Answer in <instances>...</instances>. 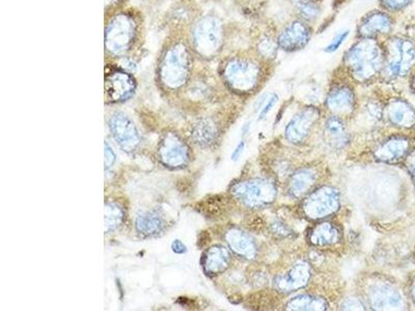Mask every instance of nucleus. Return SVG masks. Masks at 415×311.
Returning a JSON list of instances; mask_svg holds the SVG:
<instances>
[{
    "mask_svg": "<svg viewBox=\"0 0 415 311\" xmlns=\"http://www.w3.org/2000/svg\"><path fill=\"white\" fill-rule=\"evenodd\" d=\"M300 1L317 2L318 0H300Z\"/></svg>",
    "mask_w": 415,
    "mask_h": 311,
    "instance_id": "nucleus-29",
    "label": "nucleus"
},
{
    "mask_svg": "<svg viewBox=\"0 0 415 311\" xmlns=\"http://www.w3.org/2000/svg\"><path fill=\"white\" fill-rule=\"evenodd\" d=\"M171 249H173L174 253H178V255H182V253H185L187 251V247L180 240H176V241L173 242Z\"/></svg>",
    "mask_w": 415,
    "mask_h": 311,
    "instance_id": "nucleus-25",
    "label": "nucleus"
},
{
    "mask_svg": "<svg viewBox=\"0 0 415 311\" xmlns=\"http://www.w3.org/2000/svg\"><path fill=\"white\" fill-rule=\"evenodd\" d=\"M277 101H279V97H277L275 93L270 96L265 106L263 107L262 111H261L260 114H259V121L264 120V118L269 114V112L272 111V108H274L275 104H276Z\"/></svg>",
    "mask_w": 415,
    "mask_h": 311,
    "instance_id": "nucleus-22",
    "label": "nucleus"
},
{
    "mask_svg": "<svg viewBox=\"0 0 415 311\" xmlns=\"http://www.w3.org/2000/svg\"><path fill=\"white\" fill-rule=\"evenodd\" d=\"M393 20L383 11H373L369 14L359 26V34L362 39H373L378 34L391 33Z\"/></svg>",
    "mask_w": 415,
    "mask_h": 311,
    "instance_id": "nucleus-11",
    "label": "nucleus"
},
{
    "mask_svg": "<svg viewBox=\"0 0 415 311\" xmlns=\"http://www.w3.org/2000/svg\"><path fill=\"white\" fill-rule=\"evenodd\" d=\"M245 148V143L244 141H241L239 145L237 146V148L234 150L233 154H231V160L233 161H237L238 159L241 157V155L243 154V151H244Z\"/></svg>",
    "mask_w": 415,
    "mask_h": 311,
    "instance_id": "nucleus-26",
    "label": "nucleus"
},
{
    "mask_svg": "<svg viewBox=\"0 0 415 311\" xmlns=\"http://www.w3.org/2000/svg\"><path fill=\"white\" fill-rule=\"evenodd\" d=\"M408 168H409L410 173H411L412 177H414L415 180V156L411 157V159H410L409 164H408Z\"/></svg>",
    "mask_w": 415,
    "mask_h": 311,
    "instance_id": "nucleus-27",
    "label": "nucleus"
},
{
    "mask_svg": "<svg viewBox=\"0 0 415 311\" xmlns=\"http://www.w3.org/2000/svg\"><path fill=\"white\" fill-rule=\"evenodd\" d=\"M346 63L356 79L368 80L384 67V51L373 39H362L346 54Z\"/></svg>",
    "mask_w": 415,
    "mask_h": 311,
    "instance_id": "nucleus-4",
    "label": "nucleus"
},
{
    "mask_svg": "<svg viewBox=\"0 0 415 311\" xmlns=\"http://www.w3.org/2000/svg\"><path fill=\"white\" fill-rule=\"evenodd\" d=\"M230 255L222 247H213L204 258V267L209 273H219L228 267Z\"/></svg>",
    "mask_w": 415,
    "mask_h": 311,
    "instance_id": "nucleus-13",
    "label": "nucleus"
},
{
    "mask_svg": "<svg viewBox=\"0 0 415 311\" xmlns=\"http://www.w3.org/2000/svg\"><path fill=\"white\" fill-rule=\"evenodd\" d=\"M141 20L133 11L109 15L105 25V53L111 58H127L141 38Z\"/></svg>",
    "mask_w": 415,
    "mask_h": 311,
    "instance_id": "nucleus-2",
    "label": "nucleus"
},
{
    "mask_svg": "<svg viewBox=\"0 0 415 311\" xmlns=\"http://www.w3.org/2000/svg\"><path fill=\"white\" fill-rule=\"evenodd\" d=\"M389 116L394 123L410 127L415 123V112L403 101H396L389 108Z\"/></svg>",
    "mask_w": 415,
    "mask_h": 311,
    "instance_id": "nucleus-15",
    "label": "nucleus"
},
{
    "mask_svg": "<svg viewBox=\"0 0 415 311\" xmlns=\"http://www.w3.org/2000/svg\"><path fill=\"white\" fill-rule=\"evenodd\" d=\"M158 153L162 163L171 168L185 166L189 161V151L187 146L175 133L164 135Z\"/></svg>",
    "mask_w": 415,
    "mask_h": 311,
    "instance_id": "nucleus-9",
    "label": "nucleus"
},
{
    "mask_svg": "<svg viewBox=\"0 0 415 311\" xmlns=\"http://www.w3.org/2000/svg\"><path fill=\"white\" fill-rule=\"evenodd\" d=\"M412 294H414V300H415V285H414V290H412Z\"/></svg>",
    "mask_w": 415,
    "mask_h": 311,
    "instance_id": "nucleus-30",
    "label": "nucleus"
},
{
    "mask_svg": "<svg viewBox=\"0 0 415 311\" xmlns=\"http://www.w3.org/2000/svg\"><path fill=\"white\" fill-rule=\"evenodd\" d=\"M415 65V45L406 38L394 36L384 50V70L389 77H404Z\"/></svg>",
    "mask_w": 415,
    "mask_h": 311,
    "instance_id": "nucleus-5",
    "label": "nucleus"
},
{
    "mask_svg": "<svg viewBox=\"0 0 415 311\" xmlns=\"http://www.w3.org/2000/svg\"><path fill=\"white\" fill-rule=\"evenodd\" d=\"M277 43H274L271 39L266 38L259 44V52L264 58H274L277 52Z\"/></svg>",
    "mask_w": 415,
    "mask_h": 311,
    "instance_id": "nucleus-19",
    "label": "nucleus"
},
{
    "mask_svg": "<svg viewBox=\"0 0 415 311\" xmlns=\"http://www.w3.org/2000/svg\"><path fill=\"white\" fill-rule=\"evenodd\" d=\"M222 76L234 91L246 93L256 86L260 70L256 63L249 59L234 57L224 63Z\"/></svg>",
    "mask_w": 415,
    "mask_h": 311,
    "instance_id": "nucleus-6",
    "label": "nucleus"
},
{
    "mask_svg": "<svg viewBox=\"0 0 415 311\" xmlns=\"http://www.w3.org/2000/svg\"><path fill=\"white\" fill-rule=\"evenodd\" d=\"M298 11L306 21H313V20L317 19L319 14H320L317 2L300 1L298 4Z\"/></svg>",
    "mask_w": 415,
    "mask_h": 311,
    "instance_id": "nucleus-18",
    "label": "nucleus"
},
{
    "mask_svg": "<svg viewBox=\"0 0 415 311\" xmlns=\"http://www.w3.org/2000/svg\"><path fill=\"white\" fill-rule=\"evenodd\" d=\"M192 138L197 145L208 146L214 143L217 130L210 120H201L192 128Z\"/></svg>",
    "mask_w": 415,
    "mask_h": 311,
    "instance_id": "nucleus-14",
    "label": "nucleus"
},
{
    "mask_svg": "<svg viewBox=\"0 0 415 311\" xmlns=\"http://www.w3.org/2000/svg\"><path fill=\"white\" fill-rule=\"evenodd\" d=\"M194 54L185 39L175 38L165 44L157 66L158 77L164 88L178 91L188 83L191 76Z\"/></svg>",
    "mask_w": 415,
    "mask_h": 311,
    "instance_id": "nucleus-1",
    "label": "nucleus"
},
{
    "mask_svg": "<svg viewBox=\"0 0 415 311\" xmlns=\"http://www.w3.org/2000/svg\"><path fill=\"white\" fill-rule=\"evenodd\" d=\"M311 31L304 21H294L284 27L277 39V45L286 52L298 51L309 44Z\"/></svg>",
    "mask_w": 415,
    "mask_h": 311,
    "instance_id": "nucleus-10",
    "label": "nucleus"
},
{
    "mask_svg": "<svg viewBox=\"0 0 415 311\" xmlns=\"http://www.w3.org/2000/svg\"><path fill=\"white\" fill-rule=\"evenodd\" d=\"M124 213L114 203H107L105 207V232L116 230L123 223Z\"/></svg>",
    "mask_w": 415,
    "mask_h": 311,
    "instance_id": "nucleus-17",
    "label": "nucleus"
},
{
    "mask_svg": "<svg viewBox=\"0 0 415 311\" xmlns=\"http://www.w3.org/2000/svg\"><path fill=\"white\" fill-rule=\"evenodd\" d=\"M414 0H380V4L385 10L399 11L407 8Z\"/></svg>",
    "mask_w": 415,
    "mask_h": 311,
    "instance_id": "nucleus-20",
    "label": "nucleus"
},
{
    "mask_svg": "<svg viewBox=\"0 0 415 311\" xmlns=\"http://www.w3.org/2000/svg\"><path fill=\"white\" fill-rule=\"evenodd\" d=\"M224 41V25L215 16H203L192 23L189 45L201 58H215L221 51Z\"/></svg>",
    "mask_w": 415,
    "mask_h": 311,
    "instance_id": "nucleus-3",
    "label": "nucleus"
},
{
    "mask_svg": "<svg viewBox=\"0 0 415 311\" xmlns=\"http://www.w3.org/2000/svg\"><path fill=\"white\" fill-rule=\"evenodd\" d=\"M109 128L116 143L126 152L136 150L141 143V136L132 121L126 114L116 112L109 120Z\"/></svg>",
    "mask_w": 415,
    "mask_h": 311,
    "instance_id": "nucleus-8",
    "label": "nucleus"
},
{
    "mask_svg": "<svg viewBox=\"0 0 415 311\" xmlns=\"http://www.w3.org/2000/svg\"><path fill=\"white\" fill-rule=\"evenodd\" d=\"M411 88H414L415 91V71L411 78Z\"/></svg>",
    "mask_w": 415,
    "mask_h": 311,
    "instance_id": "nucleus-28",
    "label": "nucleus"
},
{
    "mask_svg": "<svg viewBox=\"0 0 415 311\" xmlns=\"http://www.w3.org/2000/svg\"><path fill=\"white\" fill-rule=\"evenodd\" d=\"M137 232L144 235H156L164 230L165 221L164 217L157 211H150L144 213L137 217L136 223Z\"/></svg>",
    "mask_w": 415,
    "mask_h": 311,
    "instance_id": "nucleus-12",
    "label": "nucleus"
},
{
    "mask_svg": "<svg viewBox=\"0 0 415 311\" xmlns=\"http://www.w3.org/2000/svg\"><path fill=\"white\" fill-rule=\"evenodd\" d=\"M136 89V81L125 68H109L105 76V91L110 102L121 103L131 99Z\"/></svg>",
    "mask_w": 415,
    "mask_h": 311,
    "instance_id": "nucleus-7",
    "label": "nucleus"
},
{
    "mask_svg": "<svg viewBox=\"0 0 415 311\" xmlns=\"http://www.w3.org/2000/svg\"><path fill=\"white\" fill-rule=\"evenodd\" d=\"M126 0H105V13L109 15L116 13V11L121 10V6L125 4Z\"/></svg>",
    "mask_w": 415,
    "mask_h": 311,
    "instance_id": "nucleus-23",
    "label": "nucleus"
},
{
    "mask_svg": "<svg viewBox=\"0 0 415 311\" xmlns=\"http://www.w3.org/2000/svg\"><path fill=\"white\" fill-rule=\"evenodd\" d=\"M114 162H116V155L111 148L105 143V166L109 168L114 165Z\"/></svg>",
    "mask_w": 415,
    "mask_h": 311,
    "instance_id": "nucleus-24",
    "label": "nucleus"
},
{
    "mask_svg": "<svg viewBox=\"0 0 415 311\" xmlns=\"http://www.w3.org/2000/svg\"><path fill=\"white\" fill-rule=\"evenodd\" d=\"M348 36H349V31H341V33L336 34V38L325 48V51L328 52V53H334V52L338 51L339 48L345 42Z\"/></svg>",
    "mask_w": 415,
    "mask_h": 311,
    "instance_id": "nucleus-21",
    "label": "nucleus"
},
{
    "mask_svg": "<svg viewBox=\"0 0 415 311\" xmlns=\"http://www.w3.org/2000/svg\"><path fill=\"white\" fill-rule=\"evenodd\" d=\"M353 97L349 89L339 88L334 89L328 98L330 108L336 111H349L352 107Z\"/></svg>",
    "mask_w": 415,
    "mask_h": 311,
    "instance_id": "nucleus-16",
    "label": "nucleus"
}]
</instances>
